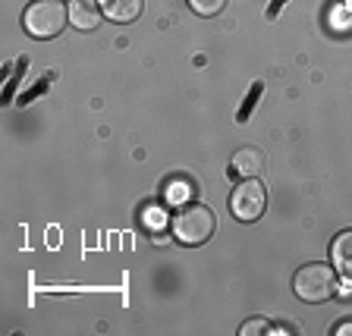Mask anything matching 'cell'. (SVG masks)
<instances>
[{"label":"cell","mask_w":352,"mask_h":336,"mask_svg":"<svg viewBox=\"0 0 352 336\" xmlns=\"http://www.w3.org/2000/svg\"><path fill=\"white\" fill-rule=\"evenodd\" d=\"M293 289L302 302H327L330 295H337V271L330 264H305L293 277Z\"/></svg>","instance_id":"1"},{"label":"cell","mask_w":352,"mask_h":336,"mask_svg":"<svg viewBox=\"0 0 352 336\" xmlns=\"http://www.w3.org/2000/svg\"><path fill=\"white\" fill-rule=\"evenodd\" d=\"M170 227H173L176 242H183V245H205L214 236L217 220H214V211L208 205H186L173 217Z\"/></svg>","instance_id":"2"},{"label":"cell","mask_w":352,"mask_h":336,"mask_svg":"<svg viewBox=\"0 0 352 336\" xmlns=\"http://www.w3.org/2000/svg\"><path fill=\"white\" fill-rule=\"evenodd\" d=\"M66 19H69V10L60 0H35L22 13V25L32 38H57Z\"/></svg>","instance_id":"3"},{"label":"cell","mask_w":352,"mask_h":336,"mask_svg":"<svg viewBox=\"0 0 352 336\" xmlns=\"http://www.w3.org/2000/svg\"><path fill=\"white\" fill-rule=\"evenodd\" d=\"M264 208H267V192H264L261 179H242L233 189V195H230V211L242 223L258 220L264 214Z\"/></svg>","instance_id":"4"},{"label":"cell","mask_w":352,"mask_h":336,"mask_svg":"<svg viewBox=\"0 0 352 336\" xmlns=\"http://www.w3.org/2000/svg\"><path fill=\"white\" fill-rule=\"evenodd\" d=\"M264 167H267V157H264L261 148H239V151L233 154V161H230V170H233V176H242V179H258V176L264 173Z\"/></svg>","instance_id":"5"},{"label":"cell","mask_w":352,"mask_h":336,"mask_svg":"<svg viewBox=\"0 0 352 336\" xmlns=\"http://www.w3.org/2000/svg\"><path fill=\"white\" fill-rule=\"evenodd\" d=\"M330 261H333V271L337 277H343L346 283H352V229L340 233L330 245Z\"/></svg>","instance_id":"6"},{"label":"cell","mask_w":352,"mask_h":336,"mask_svg":"<svg viewBox=\"0 0 352 336\" xmlns=\"http://www.w3.org/2000/svg\"><path fill=\"white\" fill-rule=\"evenodd\" d=\"M69 22L79 32H91L101 22V3L98 0H69Z\"/></svg>","instance_id":"7"},{"label":"cell","mask_w":352,"mask_h":336,"mask_svg":"<svg viewBox=\"0 0 352 336\" xmlns=\"http://www.w3.org/2000/svg\"><path fill=\"white\" fill-rule=\"evenodd\" d=\"M101 3V13L113 22H132L142 16V0H98Z\"/></svg>","instance_id":"8"},{"label":"cell","mask_w":352,"mask_h":336,"mask_svg":"<svg viewBox=\"0 0 352 336\" xmlns=\"http://www.w3.org/2000/svg\"><path fill=\"white\" fill-rule=\"evenodd\" d=\"M189 7L195 10L198 16H217L220 10L227 7V0H189Z\"/></svg>","instance_id":"9"},{"label":"cell","mask_w":352,"mask_h":336,"mask_svg":"<svg viewBox=\"0 0 352 336\" xmlns=\"http://www.w3.org/2000/svg\"><path fill=\"white\" fill-rule=\"evenodd\" d=\"M264 330H267V321L255 317V321H245V324H242L239 333H242V336H252V333H264Z\"/></svg>","instance_id":"10"},{"label":"cell","mask_w":352,"mask_h":336,"mask_svg":"<svg viewBox=\"0 0 352 336\" xmlns=\"http://www.w3.org/2000/svg\"><path fill=\"white\" fill-rule=\"evenodd\" d=\"M349 333H352V321H343L337 327V336H349Z\"/></svg>","instance_id":"11"}]
</instances>
